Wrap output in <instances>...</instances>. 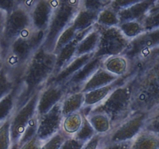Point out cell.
<instances>
[{"instance_id": "obj_1", "label": "cell", "mask_w": 159, "mask_h": 149, "mask_svg": "<svg viewBox=\"0 0 159 149\" xmlns=\"http://www.w3.org/2000/svg\"><path fill=\"white\" fill-rule=\"evenodd\" d=\"M56 56L40 47L28 61L20 83L17 87L16 110L23 106L44 87L54 70Z\"/></svg>"}, {"instance_id": "obj_2", "label": "cell", "mask_w": 159, "mask_h": 149, "mask_svg": "<svg viewBox=\"0 0 159 149\" xmlns=\"http://www.w3.org/2000/svg\"><path fill=\"white\" fill-rule=\"evenodd\" d=\"M136 74H134L125 83L115 88L107 99L92 108L90 112L107 115L113 127L128 117L133 113L131 110L132 91Z\"/></svg>"}, {"instance_id": "obj_3", "label": "cell", "mask_w": 159, "mask_h": 149, "mask_svg": "<svg viewBox=\"0 0 159 149\" xmlns=\"http://www.w3.org/2000/svg\"><path fill=\"white\" fill-rule=\"evenodd\" d=\"M81 8V1H58L53 11L42 47L52 53L57 38L65 29L72 23Z\"/></svg>"}, {"instance_id": "obj_4", "label": "cell", "mask_w": 159, "mask_h": 149, "mask_svg": "<svg viewBox=\"0 0 159 149\" xmlns=\"http://www.w3.org/2000/svg\"><path fill=\"white\" fill-rule=\"evenodd\" d=\"M159 106V85L144 72L136 74L131 99L132 112L149 113Z\"/></svg>"}, {"instance_id": "obj_5", "label": "cell", "mask_w": 159, "mask_h": 149, "mask_svg": "<svg viewBox=\"0 0 159 149\" xmlns=\"http://www.w3.org/2000/svg\"><path fill=\"white\" fill-rule=\"evenodd\" d=\"M32 27L30 11L25 7L23 1L12 12L6 16L4 29L0 40V52L2 58L7 53L12 43L23 34L24 31Z\"/></svg>"}, {"instance_id": "obj_6", "label": "cell", "mask_w": 159, "mask_h": 149, "mask_svg": "<svg viewBox=\"0 0 159 149\" xmlns=\"http://www.w3.org/2000/svg\"><path fill=\"white\" fill-rule=\"evenodd\" d=\"M99 32V42L94 56L109 57L124 54L130 40L123 34L118 26L103 27L96 23Z\"/></svg>"}, {"instance_id": "obj_7", "label": "cell", "mask_w": 159, "mask_h": 149, "mask_svg": "<svg viewBox=\"0 0 159 149\" xmlns=\"http://www.w3.org/2000/svg\"><path fill=\"white\" fill-rule=\"evenodd\" d=\"M148 113L134 112L125 120L113 127L103 136L106 143H124L131 141L144 128Z\"/></svg>"}, {"instance_id": "obj_8", "label": "cell", "mask_w": 159, "mask_h": 149, "mask_svg": "<svg viewBox=\"0 0 159 149\" xmlns=\"http://www.w3.org/2000/svg\"><path fill=\"white\" fill-rule=\"evenodd\" d=\"M45 32L30 27L11 44L6 54L13 56L23 64H26L33 54L42 46Z\"/></svg>"}, {"instance_id": "obj_9", "label": "cell", "mask_w": 159, "mask_h": 149, "mask_svg": "<svg viewBox=\"0 0 159 149\" xmlns=\"http://www.w3.org/2000/svg\"><path fill=\"white\" fill-rule=\"evenodd\" d=\"M159 47V28L145 31L130 40L128 47L124 53L131 62V65L144 61L149 53Z\"/></svg>"}, {"instance_id": "obj_10", "label": "cell", "mask_w": 159, "mask_h": 149, "mask_svg": "<svg viewBox=\"0 0 159 149\" xmlns=\"http://www.w3.org/2000/svg\"><path fill=\"white\" fill-rule=\"evenodd\" d=\"M39 93H36L23 106L15 110L9 119L12 145L16 144L24 133L30 121L37 115V106Z\"/></svg>"}, {"instance_id": "obj_11", "label": "cell", "mask_w": 159, "mask_h": 149, "mask_svg": "<svg viewBox=\"0 0 159 149\" xmlns=\"http://www.w3.org/2000/svg\"><path fill=\"white\" fill-rule=\"evenodd\" d=\"M61 102L54 106L48 113L38 116L36 137L41 143L45 142L61 131L64 118Z\"/></svg>"}, {"instance_id": "obj_12", "label": "cell", "mask_w": 159, "mask_h": 149, "mask_svg": "<svg viewBox=\"0 0 159 149\" xmlns=\"http://www.w3.org/2000/svg\"><path fill=\"white\" fill-rule=\"evenodd\" d=\"M68 95L65 85L47 83L40 90L37 106V114L40 116L48 113Z\"/></svg>"}, {"instance_id": "obj_13", "label": "cell", "mask_w": 159, "mask_h": 149, "mask_svg": "<svg viewBox=\"0 0 159 149\" xmlns=\"http://www.w3.org/2000/svg\"><path fill=\"white\" fill-rule=\"evenodd\" d=\"M103 60L104 57H99L94 56L80 70H79L75 74H73L68 79V82L64 85L66 88L68 94L80 92L81 88L83 86L84 84L91 78V76L99 68H101Z\"/></svg>"}, {"instance_id": "obj_14", "label": "cell", "mask_w": 159, "mask_h": 149, "mask_svg": "<svg viewBox=\"0 0 159 149\" xmlns=\"http://www.w3.org/2000/svg\"><path fill=\"white\" fill-rule=\"evenodd\" d=\"M57 2L58 1H35L32 9L30 11L31 24L34 29L46 32L53 11Z\"/></svg>"}, {"instance_id": "obj_15", "label": "cell", "mask_w": 159, "mask_h": 149, "mask_svg": "<svg viewBox=\"0 0 159 149\" xmlns=\"http://www.w3.org/2000/svg\"><path fill=\"white\" fill-rule=\"evenodd\" d=\"M135 73H130V74L124 77L119 78L116 81L108 85L102 87V88H96V89L92 90L88 93H84V106L88 107L92 110L94 106H97L100 102H102L104 99L107 98V96L113 91L116 88L120 85L125 83L132 75Z\"/></svg>"}, {"instance_id": "obj_16", "label": "cell", "mask_w": 159, "mask_h": 149, "mask_svg": "<svg viewBox=\"0 0 159 149\" xmlns=\"http://www.w3.org/2000/svg\"><path fill=\"white\" fill-rule=\"evenodd\" d=\"M93 57H94V54H85L80 57H76L65 68H62L58 73L51 76L47 83H54L64 85L73 74L80 70Z\"/></svg>"}, {"instance_id": "obj_17", "label": "cell", "mask_w": 159, "mask_h": 149, "mask_svg": "<svg viewBox=\"0 0 159 149\" xmlns=\"http://www.w3.org/2000/svg\"><path fill=\"white\" fill-rule=\"evenodd\" d=\"M153 3L154 1H134L130 6L118 11L117 15L120 23L130 21H138L141 23Z\"/></svg>"}, {"instance_id": "obj_18", "label": "cell", "mask_w": 159, "mask_h": 149, "mask_svg": "<svg viewBox=\"0 0 159 149\" xmlns=\"http://www.w3.org/2000/svg\"><path fill=\"white\" fill-rule=\"evenodd\" d=\"M131 62L124 54L106 57L101 68L118 78L124 77L131 72Z\"/></svg>"}, {"instance_id": "obj_19", "label": "cell", "mask_w": 159, "mask_h": 149, "mask_svg": "<svg viewBox=\"0 0 159 149\" xmlns=\"http://www.w3.org/2000/svg\"><path fill=\"white\" fill-rule=\"evenodd\" d=\"M91 29V28H90ZM90 29H86L82 32L78 33L75 38L70 42L69 43L64 47L57 54H56L55 58V65H54V70L52 76L58 73L63 68H65L67 65L70 63L72 60L75 58V52L76 47L79 40L86 34V33Z\"/></svg>"}, {"instance_id": "obj_20", "label": "cell", "mask_w": 159, "mask_h": 149, "mask_svg": "<svg viewBox=\"0 0 159 149\" xmlns=\"http://www.w3.org/2000/svg\"><path fill=\"white\" fill-rule=\"evenodd\" d=\"M23 72L24 71H16L3 65L0 71V99L19 86Z\"/></svg>"}, {"instance_id": "obj_21", "label": "cell", "mask_w": 159, "mask_h": 149, "mask_svg": "<svg viewBox=\"0 0 159 149\" xmlns=\"http://www.w3.org/2000/svg\"><path fill=\"white\" fill-rule=\"evenodd\" d=\"M99 42V32L95 24L81 39L76 47L75 57L95 54Z\"/></svg>"}, {"instance_id": "obj_22", "label": "cell", "mask_w": 159, "mask_h": 149, "mask_svg": "<svg viewBox=\"0 0 159 149\" xmlns=\"http://www.w3.org/2000/svg\"><path fill=\"white\" fill-rule=\"evenodd\" d=\"M118 79L119 78L110 74L108 71L104 70L103 68H99L91 76V78L84 84V85L81 88L80 92L82 93H85L92 91V90L96 89V88H102V87L113 83Z\"/></svg>"}, {"instance_id": "obj_23", "label": "cell", "mask_w": 159, "mask_h": 149, "mask_svg": "<svg viewBox=\"0 0 159 149\" xmlns=\"http://www.w3.org/2000/svg\"><path fill=\"white\" fill-rule=\"evenodd\" d=\"M130 149H159V135L144 128L130 141Z\"/></svg>"}, {"instance_id": "obj_24", "label": "cell", "mask_w": 159, "mask_h": 149, "mask_svg": "<svg viewBox=\"0 0 159 149\" xmlns=\"http://www.w3.org/2000/svg\"><path fill=\"white\" fill-rule=\"evenodd\" d=\"M99 13V12L89 10L81 6L71 25L74 26L77 33L90 29L96 23Z\"/></svg>"}, {"instance_id": "obj_25", "label": "cell", "mask_w": 159, "mask_h": 149, "mask_svg": "<svg viewBox=\"0 0 159 149\" xmlns=\"http://www.w3.org/2000/svg\"><path fill=\"white\" fill-rule=\"evenodd\" d=\"M63 116L79 112L84 106V93L81 92L68 94L61 102Z\"/></svg>"}, {"instance_id": "obj_26", "label": "cell", "mask_w": 159, "mask_h": 149, "mask_svg": "<svg viewBox=\"0 0 159 149\" xmlns=\"http://www.w3.org/2000/svg\"><path fill=\"white\" fill-rule=\"evenodd\" d=\"M18 89L16 87L10 93L0 99V124L10 119L16 110Z\"/></svg>"}, {"instance_id": "obj_27", "label": "cell", "mask_w": 159, "mask_h": 149, "mask_svg": "<svg viewBox=\"0 0 159 149\" xmlns=\"http://www.w3.org/2000/svg\"><path fill=\"white\" fill-rule=\"evenodd\" d=\"M86 118L96 134L107 135L113 128L110 118L104 113L90 112Z\"/></svg>"}, {"instance_id": "obj_28", "label": "cell", "mask_w": 159, "mask_h": 149, "mask_svg": "<svg viewBox=\"0 0 159 149\" xmlns=\"http://www.w3.org/2000/svg\"><path fill=\"white\" fill-rule=\"evenodd\" d=\"M131 70L135 73L144 72L159 85V56L138 62L132 65Z\"/></svg>"}, {"instance_id": "obj_29", "label": "cell", "mask_w": 159, "mask_h": 149, "mask_svg": "<svg viewBox=\"0 0 159 149\" xmlns=\"http://www.w3.org/2000/svg\"><path fill=\"white\" fill-rule=\"evenodd\" d=\"M83 122V114L81 110L77 113H71L63 118L61 131L68 138L73 137L80 129Z\"/></svg>"}, {"instance_id": "obj_30", "label": "cell", "mask_w": 159, "mask_h": 149, "mask_svg": "<svg viewBox=\"0 0 159 149\" xmlns=\"http://www.w3.org/2000/svg\"><path fill=\"white\" fill-rule=\"evenodd\" d=\"M96 24L103 27H113V26H119L120 21L117 12L110 6V4L99 12Z\"/></svg>"}, {"instance_id": "obj_31", "label": "cell", "mask_w": 159, "mask_h": 149, "mask_svg": "<svg viewBox=\"0 0 159 149\" xmlns=\"http://www.w3.org/2000/svg\"><path fill=\"white\" fill-rule=\"evenodd\" d=\"M144 31L159 28V1H154L153 5L141 21Z\"/></svg>"}, {"instance_id": "obj_32", "label": "cell", "mask_w": 159, "mask_h": 149, "mask_svg": "<svg viewBox=\"0 0 159 149\" xmlns=\"http://www.w3.org/2000/svg\"><path fill=\"white\" fill-rule=\"evenodd\" d=\"M118 27L123 34L130 40H134L145 32L141 23L138 21H130L120 23Z\"/></svg>"}, {"instance_id": "obj_33", "label": "cell", "mask_w": 159, "mask_h": 149, "mask_svg": "<svg viewBox=\"0 0 159 149\" xmlns=\"http://www.w3.org/2000/svg\"><path fill=\"white\" fill-rule=\"evenodd\" d=\"M77 34V31L75 30L74 26L71 24L66 29H65L61 34V35L57 38V41L55 43V46H54V50H53V54L56 55L64 47L66 46L68 43H69L70 42L72 41L75 38Z\"/></svg>"}, {"instance_id": "obj_34", "label": "cell", "mask_w": 159, "mask_h": 149, "mask_svg": "<svg viewBox=\"0 0 159 149\" xmlns=\"http://www.w3.org/2000/svg\"><path fill=\"white\" fill-rule=\"evenodd\" d=\"M96 134V132H95L91 124L88 121L86 116L83 115V122H82V126H81L80 129L78 130L77 133L72 138L79 141V142L85 144L89 140H91Z\"/></svg>"}, {"instance_id": "obj_35", "label": "cell", "mask_w": 159, "mask_h": 149, "mask_svg": "<svg viewBox=\"0 0 159 149\" xmlns=\"http://www.w3.org/2000/svg\"><path fill=\"white\" fill-rule=\"evenodd\" d=\"M12 142L9 120L0 124V149H10Z\"/></svg>"}, {"instance_id": "obj_36", "label": "cell", "mask_w": 159, "mask_h": 149, "mask_svg": "<svg viewBox=\"0 0 159 149\" xmlns=\"http://www.w3.org/2000/svg\"><path fill=\"white\" fill-rule=\"evenodd\" d=\"M144 129L159 135V106L152 112L148 113Z\"/></svg>"}, {"instance_id": "obj_37", "label": "cell", "mask_w": 159, "mask_h": 149, "mask_svg": "<svg viewBox=\"0 0 159 149\" xmlns=\"http://www.w3.org/2000/svg\"><path fill=\"white\" fill-rule=\"evenodd\" d=\"M67 138H68V137L60 131L49 140L43 142L40 149H59Z\"/></svg>"}, {"instance_id": "obj_38", "label": "cell", "mask_w": 159, "mask_h": 149, "mask_svg": "<svg viewBox=\"0 0 159 149\" xmlns=\"http://www.w3.org/2000/svg\"><path fill=\"white\" fill-rule=\"evenodd\" d=\"M111 3V1L107 0H83L81 1V6L89 10L100 12L101 11Z\"/></svg>"}, {"instance_id": "obj_39", "label": "cell", "mask_w": 159, "mask_h": 149, "mask_svg": "<svg viewBox=\"0 0 159 149\" xmlns=\"http://www.w3.org/2000/svg\"><path fill=\"white\" fill-rule=\"evenodd\" d=\"M21 3V1H9V0H5V1H0V10H2L6 14H9L11 12L16 9Z\"/></svg>"}, {"instance_id": "obj_40", "label": "cell", "mask_w": 159, "mask_h": 149, "mask_svg": "<svg viewBox=\"0 0 159 149\" xmlns=\"http://www.w3.org/2000/svg\"><path fill=\"white\" fill-rule=\"evenodd\" d=\"M130 142L124 143H106L102 139L99 149H130Z\"/></svg>"}, {"instance_id": "obj_41", "label": "cell", "mask_w": 159, "mask_h": 149, "mask_svg": "<svg viewBox=\"0 0 159 149\" xmlns=\"http://www.w3.org/2000/svg\"><path fill=\"white\" fill-rule=\"evenodd\" d=\"M104 135L96 134L91 140L85 143L81 149H99Z\"/></svg>"}, {"instance_id": "obj_42", "label": "cell", "mask_w": 159, "mask_h": 149, "mask_svg": "<svg viewBox=\"0 0 159 149\" xmlns=\"http://www.w3.org/2000/svg\"><path fill=\"white\" fill-rule=\"evenodd\" d=\"M85 144L79 142L74 138H67L59 149H81Z\"/></svg>"}, {"instance_id": "obj_43", "label": "cell", "mask_w": 159, "mask_h": 149, "mask_svg": "<svg viewBox=\"0 0 159 149\" xmlns=\"http://www.w3.org/2000/svg\"><path fill=\"white\" fill-rule=\"evenodd\" d=\"M42 144L43 143L39 141L37 137H35L31 141H30L29 142L26 143L25 144L22 145L21 147H19V149H40Z\"/></svg>"}, {"instance_id": "obj_44", "label": "cell", "mask_w": 159, "mask_h": 149, "mask_svg": "<svg viewBox=\"0 0 159 149\" xmlns=\"http://www.w3.org/2000/svg\"><path fill=\"white\" fill-rule=\"evenodd\" d=\"M6 16H7V14L6 12H3L2 10H0V40H1L2 36Z\"/></svg>"}, {"instance_id": "obj_45", "label": "cell", "mask_w": 159, "mask_h": 149, "mask_svg": "<svg viewBox=\"0 0 159 149\" xmlns=\"http://www.w3.org/2000/svg\"><path fill=\"white\" fill-rule=\"evenodd\" d=\"M158 56H159V47H158L155 48V49L153 50L152 51H151V52L148 54V55L147 56V57H146V58L144 59V61H144L148 60V59H151V58H154V57H158ZM142 61H141V62H142ZM135 64H136V63H135Z\"/></svg>"}, {"instance_id": "obj_46", "label": "cell", "mask_w": 159, "mask_h": 149, "mask_svg": "<svg viewBox=\"0 0 159 149\" xmlns=\"http://www.w3.org/2000/svg\"><path fill=\"white\" fill-rule=\"evenodd\" d=\"M3 66V58H2V56L1 52H0V71L2 70Z\"/></svg>"}]
</instances>
